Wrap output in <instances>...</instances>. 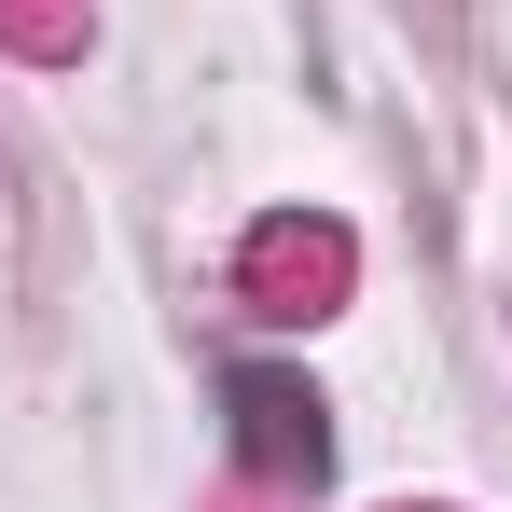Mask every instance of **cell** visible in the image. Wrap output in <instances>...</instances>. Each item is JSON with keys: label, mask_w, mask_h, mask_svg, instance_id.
Segmentation results:
<instances>
[{"label": "cell", "mask_w": 512, "mask_h": 512, "mask_svg": "<svg viewBox=\"0 0 512 512\" xmlns=\"http://www.w3.org/2000/svg\"><path fill=\"white\" fill-rule=\"evenodd\" d=\"M236 443H250V471H277V485H319V457H333V429H319V402L291 374H236Z\"/></svg>", "instance_id": "cell-1"}, {"label": "cell", "mask_w": 512, "mask_h": 512, "mask_svg": "<svg viewBox=\"0 0 512 512\" xmlns=\"http://www.w3.org/2000/svg\"><path fill=\"white\" fill-rule=\"evenodd\" d=\"M250 291L277 305V319H319V291H346V236L333 222H277L250 250Z\"/></svg>", "instance_id": "cell-2"}]
</instances>
